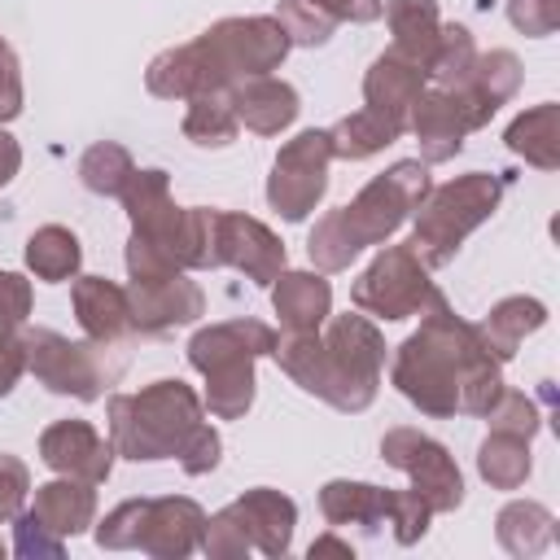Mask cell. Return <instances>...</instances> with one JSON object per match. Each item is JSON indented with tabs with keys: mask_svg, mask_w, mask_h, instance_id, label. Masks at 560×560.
<instances>
[{
	"mask_svg": "<svg viewBox=\"0 0 560 560\" xmlns=\"http://www.w3.org/2000/svg\"><path fill=\"white\" fill-rule=\"evenodd\" d=\"M276 328L262 319H223L188 337V363L206 376V411L214 420H241L254 407V359L276 350Z\"/></svg>",
	"mask_w": 560,
	"mask_h": 560,
	"instance_id": "7",
	"label": "cell"
},
{
	"mask_svg": "<svg viewBox=\"0 0 560 560\" xmlns=\"http://www.w3.org/2000/svg\"><path fill=\"white\" fill-rule=\"evenodd\" d=\"M477 472L486 486L494 490H521L534 472V455H529V442L516 438V433H503V429H490L486 442L477 446Z\"/></svg>",
	"mask_w": 560,
	"mask_h": 560,
	"instance_id": "30",
	"label": "cell"
},
{
	"mask_svg": "<svg viewBox=\"0 0 560 560\" xmlns=\"http://www.w3.org/2000/svg\"><path fill=\"white\" fill-rule=\"evenodd\" d=\"M0 556H4V542H0Z\"/></svg>",
	"mask_w": 560,
	"mask_h": 560,
	"instance_id": "52",
	"label": "cell"
},
{
	"mask_svg": "<svg viewBox=\"0 0 560 560\" xmlns=\"http://www.w3.org/2000/svg\"><path fill=\"white\" fill-rule=\"evenodd\" d=\"M424 192H429V162H420V158H402L385 175L368 179L354 201H346L341 210H328L311 228L306 254H311L315 271H324V276L346 271L368 245H385L411 219V210L424 201Z\"/></svg>",
	"mask_w": 560,
	"mask_h": 560,
	"instance_id": "5",
	"label": "cell"
},
{
	"mask_svg": "<svg viewBox=\"0 0 560 560\" xmlns=\"http://www.w3.org/2000/svg\"><path fill=\"white\" fill-rule=\"evenodd\" d=\"M22 114V74H18V57L0 61V122H13Z\"/></svg>",
	"mask_w": 560,
	"mask_h": 560,
	"instance_id": "47",
	"label": "cell"
},
{
	"mask_svg": "<svg viewBox=\"0 0 560 560\" xmlns=\"http://www.w3.org/2000/svg\"><path fill=\"white\" fill-rule=\"evenodd\" d=\"M306 556H311V560H319V556H341V560H354V547L328 529V534H319V538L306 547Z\"/></svg>",
	"mask_w": 560,
	"mask_h": 560,
	"instance_id": "49",
	"label": "cell"
},
{
	"mask_svg": "<svg viewBox=\"0 0 560 560\" xmlns=\"http://www.w3.org/2000/svg\"><path fill=\"white\" fill-rule=\"evenodd\" d=\"M289 35L271 13L219 18L192 44L166 48L149 61L144 88L162 101H192L210 92H228L241 79L271 74L289 57Z\"/></svg>",
	"mask_w": 560,
	"mask_h": 560,
	"instance_id": "2",
	"label": "cell"
},
{
	"mask_svg": "<svg viewBox=\"0 0 560 560\" xmlns=\"http://www.w3.org/2000/svg\"><path fill=\"white\" fill-rule=\"evenodd\" d=\"M311 4L324 9L337 26H341V22H359V26H363V22H376V18L385 13V0H311Z\"/></svg>",
	"mask_w": 560,
	"mask_h": 560,
	"instance_id": "46",
	"label": "cell"
},
{
	"mask_svg": "<svg viewBox=\"0 0 560 560\" xmlns=\"http://www.w3.org/2000/svg\"><path fill=\"white\" fill-rule=\"evenodd\" d=\"M494 114H486L464 88H424L420 101L407 114V131L420 144V162H451L464 149V136L486 127Z\"/></svg>",
	"mask_w": 560,
	"mask_h": 560,
	"instance_id": "13",
	"label": "cell"
},
{
	"mask_svg": "<svg viewBox=\"0 0 560 560\" xmlns=\"http://www.w3.org/2000/svg\"><path fill=\"white\" fill-rule=\"evenodd\" d=\"M131 171H136V162H131V153H127L118 140H96V144L79 158V179H83V188L96 192V197H118V192L127 188Z\"/></svg>",
	"mask_w": 560,
	"mask_h": 560,
	"instance_id": "34",
	"label": "cell"
},
{
	"mask_svg": "<svg viewBox=\"0 0 560 560\" xmlns=\"http://www.w3.org/2000/svg\"><path fill=\"white\" fill-rule=\"evenodd\" d=\"M424 83H429L424 66H416L402 52L389 48V52H381L368 66V74H363V101H368V109H376L381 118H389V122H398L407 131V114L420 101Z\"/></svg>",
	"mask_w": 560,
	"mask_h": 560,
	"instance_id": "19",
	"label": "cell"
},
{
	"mask_svg": "<svg viewBox=\"0 0 560 560\" xmlns=\"http://www.w3.org/2000/svg\"><path fill=\"white\" fill-rule=\"evenodd\" d=\"M228 101H232L236 122H245L258 136H280L302 114L298 88L284 83V79H276V74H254V79L232 83L228 88Z\"/></svg>",
	"mask_w": 560,
	"mask_h": 560,
	"instance_id": "18",
	"label": "cell"
},
{
	"mask_svg": "<svg viewBox=\"0 0 560 560\" xmlns=\"http://www.w3.org/2000/svg\"><path fill=\"white\" fill-rule=\"evenodd\" d=\"M18 166H22V149H18V140H13V136L0 127V188H4V184L18 175Z\"/></svg>",
	"mask_w": 560,
	"mask_h": 560,
	"instance_id": "50",
	"label": "cell"
},
{
	"mask_svg": "<svg viewBox=\"0 0 560 560\" xmlns=\"http://www.w3.org/2000/svg\"><path fill=\"white\" fill-rule=\"evenodd\" d=\"M542 324H547V306H542L538 298L516 293V298H503V302L490 306V315L477 324V337L486 341V350H490L499 363H508V359L521 350V341H525L529 332H538Z\"/></svg>",
	"mask_w": 560,
	"mask_h": 560,
	"instance_id": "25",
	"label": "cell"
},
{
	"mask_svg": "<svg viewBox=\"0 0 560 560\" xmlns=\"http://www.w3.org/2000/svg\"><path fill=\"white\" fill-rule=\"evenodd\" d=\"M201 551H206L210 560H245V556L254 551V542H249V534H245L241 516L232 512V503H228V508H219L214 516H206Z\"/></svg>",
	"mask_w": 560,
	"mask_h": 560,
	"instance_id": "38",
	"label": "cell"
},
{
	"mask_svg": "<svg viewBox=\"0 0 560 560\" xmlns=\"http://www.w3.org/2000/svg\"><path fill=\"white\" fill-rule=\"evenodd\" d=\"M26 346V372L52 389V394H70L79 402H96L127 368V359L118 354V341H70L52 328H26L22 332Z\"/></svg>",
	"mask_w": 560,
	"mask_h": 560,
	"instance_id": "9",
	"label": "cell"
},
{
	"mask_svg": "<svg viewBox=\"0 0 560 560\" xmlns=\"http://www.w3.org/2000/svg\"><path fill=\"white\" fill-rule=\"evenodd\" d=\"M280 372L337 411H368L385 368V337L368 315H332L311 332L276 337Z\"/></svg>",
	"mask_w": 560,
	"mask_h": 560,
	"instance_id": "3",
	"label": "cell"
},
{
	"mask_svg": "<svg viewBox=\"0 0 560 560\" xmlns=\"http://www.w3.org/2000/svg\"><path fill=\"white\" fill-rule=\"evenodd\" d=\"M481 420H486L490 429L516 433V438H525V442H534L538 429H542V411H538V402H534L529 394H521V389H503L499 402H494Z\"/></svg>",
	"mask_w": 560,
	"mask_h": 560,
	"instance_id": "39",
	"label": "cell"
},
{
	"mask_svg": "<svg viewBox=\"0 0 560 560\" xmlns=\"http://www.w3.org/2000/svg\"><path fill=\"white\" fill-rule=\"evenodd\" d=\"M131 236H127V276L131 280H166L175 271H214L210 267V206H175L166 171H131L118 192Z\"/></svg>",
	"mask_w": 560,
	"mask_h": 560,
	"instance_id": "4",
	"label": "cell"
},
{
	"mask_svg": "<svg viewBox=\"0 0 560 560\" xmlns=\"http://www.w3.org/2000/svg\"><path fill=\"white\" fill-rule=\"evenodd\" d=\"M508 22L521 35L542 39L560 26V0H508Z\"/></svg>",
	"mask_w": 560,
	"mask_h": 560,
	"instance_id": "43",
	"label": "cell"
},
{
	"mask_svg": "<svg viewBox=\"0 0 560 560\" xmlns=\"http://www.w3.org/2000/svg\"><path fill=\"white\" fill-rule=\"evenodd\" d=\"M381 18L394 31V52H402L416 66H424V74H429V57H433L438 35H442L438 0H389Z\"/></svg>",
	"mask_w": 560,
	"mask_h": 560,
	"instance_id": "26",
	"label": "cell"
},
{
	"mask_svg": "<svg viewBox=\"0 0 560 560\" xmlns=\"http://www.w3.org/2000/svg\"><path fill=\"white\" fill-rule=\"evenodd\" d=\"M271 306L284 332H311L332 311V284L324 280V271H280L271 280Z\"/></svg>",
	"mask_w": 560,
	"mask_h": 560,
	"instance_id": "23",
	"label": "cell"
},
{
	"mask_svg": "<svg viewBox=\"0 0 560 560\" xmlns=\"http://www.w3.org/2000/svg\"><path fill=\"white\" fill-rule=\"evenodd\" d=\"M328 162H332V144H328V127H311L298 131L289 144H280L271 175H267V206L284 219V223H302L328 192Z\"/></svg>",
	"mask_w": 560,
	"mask_h": 560,
	"instance_id": "11",
	"label": "cell"
},
{
	"mask_svg": "<svg viewBox=\"0 0 560 560\" xmlns=\"http://www.w3.org/2000/svg\"><path fill=\"white\" fill-rule=\"evenodd\" d=\"M105 416H109L114 455L131 464H158V459H179L188 451V442L206 424V402L192 385L166 376L144 385L140 394H114Z\"/></svg>",
	"mask_w": 560,
	"mask_h": 560,
	"instance_id": "6",
	"label": "cell"
},
{
	"mask_svg": "<svg viewBox=\"0 0 560 560\" xmlns=\"http://www.w3.org/2000/svg\"><path fill=\"white\" fill-rule=\"evenodd\" d=\"M210 267H236L245 271V280L271 289V280L284 271V241L236 210H214V228H210Z\"/></svg>",
	"mask_w": 560,
	"mask_h": 560,
	"instance_id": "14",
	"label": "cell"
},
{
	"mask_svg": "<svg viewBox=\"0 0 560 560\" xmlns=\"http://www.w3.org/2000/svg\"><path fill=\"white\" fill-rule=\"evenodd\" d=\"M271 18L284 26L289 44H302V48H319V44H328L332 31H337V22H332L324 9H315L311 0H280Z\"/></svg>",
	"mask_w": 560,
	"mask_h": 560,
	"instance_id": "36",
	"label": "cell"
},
{
	"mask_svg": "<svg viewBox=\"0 0 560 560\" xmlns=\"http://www.w3.org/2000/svg\"><path fill=\"white\" fill-rule=\"evenodd\" d=\"M394 503H398V490L389 486H372V481H328L319 490V512L324 521L337 529V525H359L363 534H381L389 521H394Z\"/></svg>",
	"mask_w": 560,
	"mask_h": 560,
	"instance_id": "21",
	"label": "cell"
},
{
	"mask_svg": "<svg viewBox=\"0 0 560 560\" xmlns=\"http://www.w3.org/2000/svg\"><path fill=\"white\" fill-rule=\"evenodd\" d=\"M420 315V328L394 350V389L433 420L486 416L508 389L503 363L486 350L477 324L459 319L442 293Z\"/></svg>",
	"mask_w": 560,
	"mask_h": 560,
	"instance_id": "1",
	"label": "cell"
},
{
	"mask_svg": "<svg viewBox=\"0 0 560 560\" xmlns=\"http://www.w3.org/2000/svg\"><path fill=\"white\" fill-rule=\"evenodd\" d=\"M127 315H131V332L162 337L171 328H184V324L201 319L206 315V293L184 271H175L166 280H131L127 284Z\"/></svg>",
	"mask_w": 560,
	"mask_h": 560,
	"instance_id": "15",
	"label": "cell"
},
{
	"mask_svg": "<svg viewBox=\"0 0 560 560\" xmlns=\"http://www.w3.org/2000/svg\"><path fill=\"white\" fill-rule=\"evenodd\" d=\"M232 512L241 516V525H245L254 551H262V556H271V560L289 556V547H293V525H298V503H293L289 494H280V490H271V486H254V490H245L241 499H232Z\"/></svg>",
	"mask_w": 560,
	"mask_h": 560,
	"instance_id": "20",
	"label": "cell"
},
{
	"mask_svg": "<svg viewBox=\"0 0 560 560\" xmlns=\"http://www.w3.org/2000/svg\"><path fill=\"white\" fill-rule=\"evenodd\" d=\"M236 114H232V101L228 92H210V96H192L188 101V114L179 122L184 140H192L197 149H228L236 140Z\"/></svg>",
	"mask_w": 560,
	"mask_h": 560,
	"instance_id": "33",
	"label": "cell"
},
{
	"mask_svg": "<svg viewBox=\"0 0 560 560\" xmlns=\"http://www.w3.org/2000/svg\"><path fill=\"white\" fill-rule=\"evenodd\" d=\"M13 551L22 560H61L66 556V538L52 534L31 508L13 516Z\"/></svg>",
	"mask_w": 560,
	"mask_h": 560,
	"instance_id": "40",
	"label": "cell"
},
{
	"mask_svg": "<svg viewBox=\"0 0 560 560\" xmlns=\"http://www.w3.org/2000/svg\"><path fill=\"white\" fill-rule=\"evenodd\" d=\"M503 201V179L486 175V171H468L459 179H446L438 188L424 192V201L411 210L416 214V232H411V249L416 258L433 271L446 267L455 258V249L499 210Z\"/></svg>",
	"mask_w": 560,
	"mask_h": 560,
	"instance_id": "8",
	"label": "cell"
},
{
	"mask_svg": "<svg viewBox=\"0 0 560 560\" xmlns=\"http://www.w3.org/2000/svg\"><path fill=\"white\" fill-rule=\"evenodd\" d=\"M22 372H26V346H22V332H18V337H9L0 346V398L13 394V385L22 381Z\"/></svg>",
	"mask_w": 560,
	"mask_h": 560,
	"instance_id": "48",
	"label": "cell"
},
{
	"mask_svg": "<svg viewBox=\"0 0 560 560\" xmlns=\"http://www.w3.org/2000/svg\"><path fill=\"white\" fill-rule=\"evenodd\" d=\"M219 455H223V438H219L210 424H201L197 438L188 442V451L179 455V468H184L188 477H206V472L219 468Z\"/></svg>",
	"mask_w": 560,
	"mask_h": 560,
	"instance_id": "45",
	"label": "cell"
},
{
	"mask_svg": "<svg viewBox=\"0 0 560 560\" xmlns=\"http://www.w3.org/2000/svg\"><path fill=\"white\" fill-rule=\"evenodd\" d=\"M402 136V127L398 122H389V118H381L376 109H354V114H346L337 127H328V144H332V158H341V162H363V158H372V153H381L385 144H394Z\"/></svg>",
	"mask_w": 560,
	"mask_h": 560,
	"instance_id": "32",
	"label": "cell"
},
{
	"mask_svg": "<svg viewBox=\"0 0 560 560\" xmlns=\"http://www.w3.org/2000/svg\"><path fill=\"white\" fill-rule=\"evenodd\" d=\"M39 459L57 477H79L88 486L109 481L114 468V442H105L88 420H52L39 433Z\"/></svg>",
	"mask_w": 560,
	"mask_h": 560,
	"instance_id": "16",
	"label": "cell"
},
{
	"mask_svg": "<svg viewBox=\"0 0 560 560\" xmlns=\"http://www.w3.org/2000/svg\"><path fill=\"white\" fill-rule=\"evenodd\" d=\"M4 57H13V48H9L4 39H0V61H4Z\"/></svg>",
	"mask_w": 560,
	"mask_h": 560,
	"instance_id": "51",
	"label": "cell"
},
{
	"mask_svg": "<svg viewBox=\"0 0 560 560\" xmlns=\"http://www.w3.org/2000/svg\"><path fill=\"white\" fill-rule=\"evenodd\" d=\"M31 512L61 538H74L83 534L92 521H96V490L79 477H57V481H44L35 486V503Z\"/></svg>",
	"mask_w": 560,
	"mask_h": 560,
	"instance_id": "24",
	"label": "cell"
},
{
	"mask_svg": "<svg viewBox=\"0 0 560 560\" xmlns=\"http://www.w3.org/2000/svg\"><path fill=\"white\" fill-rule=\"evenodd\" d=\"M429 503L416 494V490H398V503H394V521H389V534L394 542L402 547H416L424 534H429Z\"/></svg>",
	"mask_w": 560,
	"mask_h": 560,
	"instance_id": "42",
	"label": "cell"
},
{
	"mask_svg": "<svg viewBox=\"0 0 560 560\" xmlns=\"http://www.w3.org/2000/svg\"><path fill=\"white\" fill-rule=\"evenodd\" d=\"M494 534H499V547H503L508 556L525 560V556H538V551L551 547V538H556V516H551L542 503H534V499H516V503H508V508L494 516Z\"/></svg>",
	"mask_w": 560,
	"mask_h": 560,
	"instance_id": "28",
	"label": "cell"
},
{
	"mask_svg": "<svg viewBox=\"0 0 560 560\" xmlns=\"http://www.w3.org/2000/svg\"><path fill=\"white\" fill-rule=\"evenodd\" d=\"M438 293H442V289L429 280V267L416 258L411 245H385V249L363 267V276L354 280L350 302H354L363 315H376V319L394 324V319L420 315Z\"/></svg>",
	"mask_w": 560,
	"mask_h": 560,
	"instance_id": "10",
	"label": "cell"
},
{
	"mask_svg": "<svg viewBox=\"0 0 560 560\" xmlns=\"http://www.w3.org/2000/svg\"><path fill=\"white\" fill-rule=\"evenodd\" d=\"M508 149L516 158H525L529 166L538 171H556L560 166V105L556 101H542L525 114H516L503 131Z\"/></svg>",
	"mask_w": 560,
	"mask_h": 560,
	"instance_id": "27",
	"label": "cell"
},
{
	"mask_svg": "<svg viewBox=\"0 0 560 560\" xmlns=\"http://www.w3.org/2000/svg\"><path fill=\"white\" fill-rule=\"evenodd\" d=\"M381 459L411 477V490L429 503L433 516L438 512H455L464 503V472H459L455 455L438 438H429L420 429H407V424L389 429L381 438Z\"/></svg>",
	"mask_w": 560,
	"mask_h": 560,
	"instance_id": "12",
	"label": "cell"
},
{
	"mask_svg": "<svg viewBox=\"0 0 560 560\" xmlns=\"http://www.w3.org/2000/svg\"><path fill=\"white\" fill-rule=\"evenodd\" d=\"M201 529H206V512L197 499H184V494L149 499V516L136 551L153 560H184L201 547Z\"/></svg>",
	"mask_w": 560,
	"mask_h": 560,
	"instance_id": "17",
	"label": "cell"
},
{
	"mask_svg": "<svg viewBox=\"0 0 560 560\" xmlns=\"http://www.w3.org/2000/svg\"><path fill=\"white\" fill-rule=\"evenodd\" d=\"M472 61H477L472 31L459 26V22H451V26H442L438 48H433V57H429V79H433L438 88H459V83L472 74Z\"/></svg>",
	"mask_w": 560,
	"mask_h": 560,
	"instance_id": "35",
	"label": "cell"
},
{
	"mask_svg": "<svg viewBox=\"0 0 560 560\" xmlns=\"http://www.w3.org/2000/svg\"><path fill=\"white\" fill-rule=\"evenodd\" d=\"M70 306H74L79 328L96 341H122L131 332L127 289L105 280V276H79L74 289H70Z\"/></svg>",
	"mask_w": 560,
	"mask_h": 560,
	"instance_id": "22",
	"label": "cell"
},
{
	"mask_svg": "<svg viewBox=\"0 0 560 560\" xmlns=\"http://www.w3.org/2000/svg\"><path fill=\"white\" fill-rule=\"evenodd\" d=\"M79 262H83V245L70 228L61 223H44L31 232L26 241V271L44 284H61V280H74L79 276Z\"/></svg>",
	"mask_w": 560,
	"mask_h": 560,
	"instance_id": "29",
	"label": "cell"
},
{
	"mask_svg": "<svg viewBox=\"0 0 560 560\" xmlns=\"http://www.w3.org/2000/svg\"><path fill=\"white\" fill-rule=\"evenodd\" d=\"M31 315V280L18 271H0V346L22 332Z\"/></svg>",
	"mask_w": 560,
	"mask_h": 560,
	"instance_id": "41",
	"label": "cell"
},
{
	"mask_svg": "<svg viewBox=\"0 0 560 560\" xmlns=\"http://www.w3.org/2000/svg\"><path fill=\"white\" fill-rule=\"evenodd\" d=\"M144 516H149V499H122L96 525V547H105V551H136L140 534H144Z\"/></svg>",
	"mask_w": 560,
	"mask_h": 560,
	"instance_id": "37",
	"label": "cell"
},
{
	"mask_svg": "<svg viewBox=\"0 0 560 560\" xmlns=\"http://www.w3.org/2000/svg\"><path fill=\"white\" fill-rule=\"evenodd\" d=\"M31 494V468L18 455L0 451V525H9Z\"/></svg>",
	"mask_w": 560,
	"mask_h": 560,
	"instance_id": "44",
	"label": "cell"
},
{
	"mask_svg": "<svg viewBox=\"0 0 560 560\" xmlns=\"http://www.w3.org/2000/svg\"><path fill=\"white\" fill-rule=\"evenodd\" d=\"M521 79H525L521 57H516V52H508V48H490V52H477L472 74H468L459 88H464V92H468L486 114H494L499 105H508V101L516 96Z\"/></svg>",
	"mask_w": 560,
	"mask_h": 560,
	"instance_id": "31",
	"label": "cell"
}]
</instances>
